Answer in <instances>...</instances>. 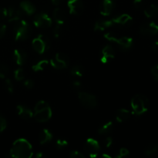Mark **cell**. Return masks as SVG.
<instances>
[{"mask_svg": "<svg viewBox=\"0 0 158 158\" xmlns=\"http://www.w3.org/2000/svg\"><path fill=\"white\" fill-rule=\"evenodd\" d=\"M9 154L14 158H31L34 155L32 144L25 138L15 140L12 143Z\"/></svg>", "mask_w": 158, "mask_h": 158, "instance_id": "6da1fadb", "label": "cell"}, {"mask_svg": "<svg viewBox=\"0 0 158 158\" xmlns=\"http://www.w3.org/2000/svg\"><path fill=\"white\" fill-rule=\"evenodd\" d=\"M33 118L39 123L49 121L52 116V110L49 103L45 100H40L34 107Z\"/></svg>", "mask_w": 158, "mask_h": 158, "instance_id": "7a4b0ae2", "label": "cell"}, {"mask_svg": "<svg viewBox=\"0 0 158 158\" xmlns=\"http://www.w3.org/2000/svg\"><path fill=\"white\" fill-rule=\"evenodd\" d=\"M131 106L133 114L136 116H141L149 110L150 101L146 96L143 94H136L131 99Z\"/></svg>", "mask_w": 158, "mask_h": 158, "instance_id": "3957f363", "label": "cell"}, {"mask_svg": "<svg viewBox=\"0 0 158 158\" xmlns=\"http://www.w3.org/2000/svg\"><path fill=\"white\" fill-rule=\"evenodd\" d=\"M13 31L15 41H23L26 40L30 34V25L26 20L20 19L15 22Z\"/></svg>", "mask_w": 158, "mask_h": 158, "instance_id": "277c9868", "label": "cell"}, {"mask_svg": "<svg viewBox=\"0 0 158 158\" xmlns=\"http://www.w3.org/2000/svg\"><path fill=\"white\" fill-rule=\"evenodd\" d=\"M32 49L39 54H43L49 50L50 47V40L49 37L43 34H40L32 41Z\"/></svg>", "mask_w": 158, "mask_h": 158, "instance_id": "5b68a950", "label": "cell"}, {"mask_svg": "<svg viewBox=\"0 0 158 158\" xmlns=\"http://www.w3.org/2000/svg\"><path fill=\"white\" fill-rule=\"evenodd\" d=\"M104 38L107 40L108 41L113 42V43H117V45L124 49H128L131 48V46L134 44V40L133 38L129 36H121L118 37L115 34L112 32H107L104 34Z\"/></svg>", "mask_w": 158, "mask_h": 158, "instance_id": "8992f818", "label": "cell"}, {"mask_svg": "<svg viewBox=\"0 0 158 158\" xmlns=\"http://www.w3.org/2000/svg\"><path fill=\"white\" fill-rule=\"evenodd\" d=\"M69 57L64 53L57 52L49 61V64L52 68L58 70L65 69L69 66Z\"/></svg>", "mask_w": 158, "mask_h": 158, "instance_id": "52a82bcc", "label": "cell"}, {"mask_svg": "<svg viewBox=\"0 0 158 158\" xmlns=\"http://www.w3.org/2000/svg\"><path fill=\"white\" fill-rule=\"evenodd\" d=\"M78 98L81 104L89 109H94L98 105V100L96 96L89 93L80 91L78 93Z\"/></svg>", "mask_w": 158, "mask_h": 158, "instance_id": "ba28073f", "label": "cell"}, {"mask_svg": "<svg viewBox=\"0 0 158 158\" xmlns=\"http://www.w3.org/2000/svg\"><path fill=\"white\" fill-rule=\"evenodd\" d=\"M33 24L38 29H48L52 26V20L46 12H40L34 17Z\"/></svg>", "mask_w": 158, "mask_h": 158, "instance_id": "9c48e42d", "label": "cell"}, {"mask_svg": "<svg viewBox=\"0 0 158 158\" xmlns=\"http://www.w3.org/2000/svg\"><path fill=\"white\" fill-rule=\"evenodd\" d=\"M84 151L89 157H97L100 151V143L94 138H88L85 142Z\"/></svg>", "mask_w": 158, "mask_h": 158, "instance_id": "30bf717a", "label": "cell"}, {"mask_svg": "<svg viewBox=\"0 0 158 158\" xmlns=\"http://www.w3.org/2000/svg\"><path fill=\"white\" fill-rule=\"evenodd\" d=\"M67 7L71 15H80L84 10V4L82 0H68Z\"/></svg>", "mask_w": 158, "mask_h": 158, "instance_id": "8fae6325", "label": "cell"}, {"mask_svg": "<svg viewBox=\"0 0 158 158\" xmlns=\"http://www.w3.org/2000/svg\"><path fill=\"white\" fill-rule=\"evenodd\" d=\"M140 32L144 36H153L158 34V25L154 22L147 23L141 25Z\"/></svg>", "mask_w": 158, "mask_h": 158, "instance_id": "7c38bea8", "label": "cell"}, {"mask_svg": "<svg viewBox=\"0 0 158 158\" xmlns=\"http://www.w3.org/2000/svg\"><path fill=\"white\" fill-rule=\"evenodd\" d=\"M116 53L114 48L110 45H106L103 48L101 52V58L100 61L102 63H107L110 61L111 60L115 58Z\"/></svg>", "mask_w": 158, "mask_h": 158, "instance_id": "4fadbf2b", "label": "cell"}, {"mask_svg": "<svg viewBox=\"0 0 158 158\" xmlns=\"http://www.w3.org/2000/svg\"><path fill=\"white\" fill-rule=\"evenodd\" d=\"M114 0H103L100 7V13L103 16H108L112 13L115 8Z\"/></svg>", "mask_w": 158, "mask_h": 158, "instance_id": "5bb4252c", "label": "cell"}, {"mask_svg": "<svg viewBox=\"0 0 158 158\" xmlns=\"http://www.w3.org/2000/svg\"><path fill=\"white\" fill-rule=\"evenodd\" d=\"M16 110L18 115L21 117L22 119L26 120H32L33 118V112L29 109L28 106L25 105L19 104L16 106Z\"/></svg>", "mask_w": 158, "mask_h": 158, "instance_id": "9a60e30c", "label": "cell"}, {"mask_svg": "<svg viewBox=\"0 0 158 158\" xmlns=\"http://www.w3.org/2000/svg\"><path fill=\"white\" fill-rule=\"evenodd\" d=\"M111 19H112L114 25H118V26H128V25L131 24L133 22L132 16L127 13L117 15V17H114Z\"/></svg>", "mask_w": 158, "mask_h": 158, "instance_id": "2e32d148", "label": "cell"}, {"mask_svg": "<svg viewBox=\"0 0 158 158\" xmlns=\"http://www.w3.org/2000/svg\"><path fill=\"white\" fill-rule=\"evenodd\" d=\"M6 19L8 22H17L22 19V12L19 9H16L13 7L7 8V17Z\"/></svg>", "mask_w": 158, "mask_h": 158, "instance_id": "e0dca14e", "label": "cell"}, {"mask_svg": "<svg viewBox=\"0 0 158 158\" xmlns=\"http://www.w3.org/2000/svg\"><path fill=\"white\" fill-rule=\"evenodd\" d=\"M13 59L19 66H23L27 60V54L23 49H15L13 52Z\"/></svg>", "mask_w": 158, "mask_h": 158, "instance_id": "ac0fdd59", "label": "cell"}, {"mask_svg": "<svg viewBox=\"0 0 158 158\" xmlns=\"http://www.w3.org/2000/svg\"><path fill=\"white\" fill-rule=\"evenodd\" d=\"M53 138L52 132L48 129H43L39 134V143L41 145H45L52 141Z\"/></svg>", "mask_w": 158, "mask_h": 158, "instance_id": "d6986e66", "label": "cell"}, {"mask_svg": "<svg viewBox=\"0 0 158 158\" xmlns=\"http://www.w3.org/2000/svg\"><path fill=\"white\" fill-rule=\"evenodd\" d=\"M113 26H114V23H113L112 19H100L96 22L94 29L96 32H103Z\"/></svg>", "mask_w": 158, "mask_h": 158, "instance_id": "ffe728a7", "label": "cell"}, {"mask_svg": "<svg viewBox=\"0 0 158 158\" xmlns=\"http://www.w3.org/2000/svg\"><path fill=\"white\" fill-rule=\"evenodd\" d=\"M20 9L23 12L28 15H32L35 12L36 8L34 6V4L28 0H25L20 2Z\"/></svg>", "mask_w": 158, "mask_h": 158, "instance_id": "44dd1931", "label": "cell"}, {"mask_svg": "<svg viewBox=\"0 0 158 158\" xmlns=\"http://www.w3.org/2000/svg\"><path fill=\"white\" fill-rule=\"evenodd\" d=\"M52 15H53V19L56 21V24L63 25L66 20V12H65L64 10H63L61 8H56V9H54Z\"/></svg>", "mask_w": 158, "mask_h": 158, "instance_id": "7402d4cb", "label": "cell"}, {"mask_svg": "<svg viewBox=\"0 0 158 158\" xmlns=\"http://www.w3.org/2000/svg\"><path fill=\"white\" fill-rule=\"evenodd\" d=\"M131 116V113L130 112V110L125 109V108H121V109L117 110L115 118L118 123H123V122H126L127 120H129Z\"/></svg>", "mask_w": 158, "mask_h": 158, "instance_id": "603a6c76", "label": "cell"}, {"mask_svg": "<svg viewBox=\"0 0 158 158\" xmlns=\"http://www.w3.org/2000/svg\"><path fill=\"white\" fill-rule=\"evenodd\" d=\"M143 13L147 18L151 19L158 17V6L155 4L150 5L143 10Z\"/></svg>", "mask_w": 158, "mask_h": 158, "instance_id": "cb8c5ba5", "label": "cell"}, {"mask_svg": "<svg viewBox=\"0 0 158 158\" xmlns=\"http://www.w3.org/2000/svg\"><path fill=\"white\" fill-rule=\"evenodd\" d=\"M113 129H114V123L112 121H108L103 123L102 126H100V127L98 130V133L100 135H107L110 133H111Z\"/></svg>", "mask_w": 158, "mask_h": 158, "instance_id": "d4e9b609", "label": "cell"}, {"mask_svg": "<svg viewBox=\"0 0 158 158\" xmlns=\"http://www.w3.org/2000/svg\"><path fill=\"white\" fill-rule=\"evenodd\" d=\"M49 64V61L46 60H40V61L37 62L36 63H35L34 65H32V69L34 72H41L43 71L46 67L48 66V65Z\"/></svg>", "mask_w": 158, "mask_h": 158, "instance_id": "484cf974", "label": "cell"}, {"mask_svg": "<svg viewBox=\"0 0 158 158\" xmlns=\"http://www.w3.org/2000/svg\"><path fill=\"white\" fill-rule=\"evenodd\" d=\"M70 73L76 77H82L85 74V69L82 66L76 65L71 69Z\"/></svg>", "mask_w": 158, "mask_h": 158, "instance_id": "4316f807", "label": "cell"}, {"mask_svg": "<svg viewBox=\"0 0 158 158\" xmlns=\"http://www.w3.org/2000/svg\"><path fill=\"white\" fill-rule=\"evenodd\" d=\"M158 151V145L155 143H151L149 144L145 148L144 154L147 156H153Z\"/></svg>", "mask_w": 158, "mask_h": 158, "instance_id": "83f0119b", "label": "cell"}, {"mask_svg": "<svg viewBox=\"0 0 158 158\" xmlns=\"http://www.w3.org/2000/svg\"><path fill=\"white\" fill-rule=\"evenodd\" d=\"M25 72L22 68H18L14 71V78L17 81H23L25 80Z\"/></svg>", "mask_w": 158, "mask_h": 158, "instance_id": "f1b7e54d", "label": "cell"}, {"mask_svg": "<svg viewBox=\"0 0 158 158\" xmlns=\"http://www.w3.org/2000/svg\"><path fill=\"white\" fill-rule=\"evenodd\" d=\"M68 145H69V142L65 139H58L56 141V146L58 149H64V148H67Z\"/></svg>", "mask_w": 158, "mask_h": 158, "instance_id": "f546056e", "label": "cell"}, {"mask_svg": "<svg viewBox=\"0 0 158 158\" xmlns=\"http://www.w3.org/2000/svg\"><path fill=\"white\" fill-rule=\"evenodd\" d=\"M5 87H6V90L9 94H12L14 92V85L10 79H6V80H5Z\"/></svg>", "mask_w": 158, "mask_h": 158, "instance_id": "4dcf8cb0", "label": "cell"}, {"mask_svg": "<svg viewBox=\"0 0 158 158\" xmlns=\"http://www.w3.org/2000/svg\"><path fill=\"white\" fill-rule=\"evenodd\" d=\"M63 34V25L56 24L53 29V35L56 38H60Z\"/></svg>", "mask_w": 158, "mask_h": 158, "instance_id": "1f68e13d", "label": "cell"}, {"mask_svg": "<svg viewBox=\"0 0 158 158\" xmlns=\"http://www.w3.org/2000/svg\"><path fill=\"white\" fill-rule=\"evenodd\" d=\"M129 154H130L129 150L127 149V148H122L119 150L118 152H117V154H116L115 157L117 158L126 157L127 156L129 155Z\"/></svg>", "mask_w": 158, "mask_h": 158, "instance_id": "d6a6232c", "label": "cell"}, {"mask_svg": "<svg viewBox=\"0 0 158 158\" xmlns=\"http://www.w3.org/2000/svg\"><path fill=\"white\" fill-rule=\"evenodd\" d=\"M9 73V69L6 66L0 64V79H5Z\"/></svg>", "mask_w": 158, "mask_h": 158, "instance_id": "836d02e7", "label": "cell"}, {"mask_svg": "<svg viewBox=\"0 0 158 158\" xmlns=\"http://www.w3.org/2000/svg\"><path fill=\"white\" fill-rule=\"evenodd\" d=\"M6 127H7V121H6V119L0 114V133L6 131Z\"/></svg>", "mask_w": 158, "mask_h": 158, "instance_id": "e575fe53", "label": "cell"}, {"mask_svg": "<svg viewBox=\"0 0 158 158\" xmlns=\"http://www.w3.org/2000/svg\"><path fill=\"white\" fill-rule=\"evenodd\" d=\"M23 86H24L26 89H31L34 87V86H35V83H34L32 80L27 79V80H24V81H23Z\"/></svg>", "mask_w": 158, "mask_h": 158, "instance_id": "d590c367", "label": "cell"}, {"mask_svg": "<svg viewBox=\"0 0 158 158\" xmlns=\"http://www.w3.org/2000/svg\"><path fill=\"white\" fill-rule=\"evenodd\" d=\"M69 157L71 158H84L85 155L80 151H72L69 153Z\"/></svg>", "mask_w": 158, "mask_h": 158, "instance_id": "8d00e7d4", "label": "cell"}, {"mask_svg": "<svg viewBox=\"0 0 158 158\" xmlns=\"http://www.w3.org/2000/svg\"><path fill=\"white\" fill-rule=\"evenodd\" d=\"M151 73L152 75L153 78L155 80L158 81V64L154 65L151 69Z\"/></svg>", "mask_w": 158, "mask_h": 158, "instance_id": "74e56055", "label": "cell"}, {"mask_svg": "<svg viewBox=\"0 0 158 158\" xmlns=\"http://www.w3.org/2000/svg\"><path fill=\"white\" fill-rule=\"evenodd\" d=\"M7 17V8L0 7V19H6Z\"/></svg>", "mask_w": 158, "mask_h": 158, "instance_id": "f35d334b", "label": "cell"}, {"mask_svg": "<svg viewBox=\"0 0 158 158\" xmlns=\"http://www.w3.org/2000/svg\"><path fill=\"white\" fill-rule=\"evenodd\" d=\"M113 143H114V140H113V138L110 137H107L104 140L105 146H106V148H109L112 146Z\"/></svg>", "mask_w": 158, "mask_h": 158, "instance_id": "ab89813d", "label": "cell"}, {"mask_svg": "<svg viewBox=\"0 0 158 158\" xmlns=\"http://www.w3.org/2000/svg\"><path fill=\"white\" fill-rule=\"evenodd\" d=\"M133 3H134V7H135L136 9H140L142 6H143V0H134Z\"/></svg>", "mask_w": 158, "mask_h": 158, "instance_id": "60d3db41", "label": "cell"}, {"mask_svg": "<svg viewBox=\"0 0 158 158\" xmlns=\"http://www.w3.org/2000/svg\"><path fill=\"white\" fill-rule=\"evenodd\" d=\"M6 32V26L3 23H0V39L2 38Z\"/></svg>", "mask_w": 158, "mask_h": 158, "instance_id": "b9f144b4", "label": "cell"}, {"mask_svg": "<svg viewBox=\"0 0 158 158\" xmlns=\"http://www.w3.org/2000/svg\"><path fill=\"white\" fill-rule=\"evenodd\" d=\"M152 49L154 52H158V39L155 40L154 41V43H152Z\"/></svg>", "mask_w": 158, "mask_h": 158, "instance_id": "7bdbcfd3", "label": "cell"}, {"mask_svg": "<svg viewBox=\"0 0 158 158\" xmlns=\"http://www.w3.org/2000/svg\"><path fill=\"white\" fill-rule=\"evenodd\" d=\"M73 86H74L75 88H80L81 86V83L79 80H74L72 83Z\"/></svg>", "mask_w": 158, "mask_h": 158, "instance_id": "ee69618b", "label": "cell"}, {"mask_svg": "<svg viewBox=\"0 0 158 158\" xmlns=\"http://www.w3.org/2000/svg\"><path fill=\"white\" fill-rule=\"evenodd\" d=\"M51 2H52V4L53 5V6H58L61 4L63 0H51Z\"/></svg>", "mask_w": 158, "mask_h": 158, "instance_id": "f6af8a7d", "label": "cell"}, {"mask_svg": "<svg viewBox=\"0 0 158 158\" xmlns=\"http://www.w3.org/2000/svg\"><path fill=\"white\" fill-rule=\"evenodd\" d=\"M35 157H36V158H43V157H44V154H43V153L39 151V152L35 153Z\"/></svg>", "mask_w": 158, "mask_h": 158, "instance_id": "bcb514c9", "label": "cell"}, {"mask_svg": "<svg viewBox=\"0 0 158 158\" xmlns=\"http://www.w3.org/2000/svg\"><path fill=\"white\" fill-rule=\"evenodd\" d=\"M102 157L103 158H111V156L110 155V154H103V155H102Z\"/></svg>", "mask_w": 158, "mask_h": 158, "instance_id": "7dc6e473", "label": "cell"}]
</instances>
